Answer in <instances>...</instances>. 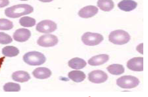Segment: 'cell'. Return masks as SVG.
<instances>
[{
	"mask_svg": "<svg viewBox=\"0 0 148 97\" xmlns=\"http://www.w3.org/2000/svg\"><path fill=\"white\" fill-rule=\"evenodd\" d=\"M108 55L102 54L93 56L88 60V63L90 66H98L103 65L109 60Z\"/></svg>",
	"mask_w": 148,
	"mask_h": 97,
	"instance_id": "12",
	"label": "cell"
},
{
	"mask_svg": "<svg viewBox=\"0 0 148 97\" xmlns=\"http://www.w3.org/2000/svg\"><path fill=\"white\" fill-rule=\"evenodd\" d=\"M20 1H28V0H20Z\"/></svg>",
	"mask_w": 148,
	"mask_h": 97,
	"instance_id": "27",
	"label": "cell"
},
{
	"mask_svg": "<svg viewBox=\"0 0 148 97\" xmlns=\"http://www.w3.org/2000/svg\"><path fill=\"white\" fill-rule=\"evenodd\" d=\"M69 78L74 82H81L86 79V75L84 72L81 71H72L69 73L68 74Z\"/></svg>",
	"mask_w": 148,
	"mask_h": 97,
	"instance_id": "18",
	"label": "cell"
},
{
	"mask_svg": "<svg viewBox=\"0 0 148 97\" xmlns=\"http://www.w3.org/2000/svg\"><path fill=\"white\" fill-rule=\"evenodd\" d=\"M57 28V25L55 22L46 20L39 22L37 25L36 29L38 31L42 33H49L55 31Z\"/></svg>",
	"mask_w": 148,
	"mask_h": 97,
	"instance_id": "6",
	"label": "cell"
},
{
	"mask_svg": "<svg viewBox=\"0 0 148 97\" xmlns=\"http://www.w3.org/2000/svg\"><path fill=\"white\" fill-rule=\"evenodd\" d=\"M4 90L5 92H19L21 86L19 84L9 82L4 86Z\"/></svg>",
	"mask_w": 148,
	"mask_h": 97,
	"instance_id": "23",
	"label": "cell"
},
{
	"mask_svg": "<svg viewBox=\"0 0 148 97\" xmlns=\"http://www.w3.org/2000/svg\"><path fill=\"white\" fill-rule=\"evenodd\" d=\"M97 6L102 11L109 12L114 8V3L112 0H99Z\"/></svg>",
	"mask_w": 148,
	"mask_h": 97,
	"instance_id": "17",
	"label": "cell"
},
{
	"mask_svg": "<svg viewBox=\"0 0 148 97\" xmlns=\"http://www.w3.org/2000/svg\"><path fill=\"white\" fill-rule=\"evenodd\" d=\"M58 43L57 37L52 34H46L41 36L37 41L38 45L42 47H52Z\"/></svg>",
	"mask_w": 148,
	"mask_h": 97,
	"instance_id": "7",
	"label": "cell"
},
{
	"mask_svg": "<svg viewBox=\"0 0 148 97\" xmlns=\"http://www.w3.org/2000/svg\"><path fill=\"white\" fill-rule=\"evenodd\" d=\"M98 12L99 9L96 6L88 5L80 9L78 14L79 17L83 18H89L96 15Z\"/></svg>",
	"mask_w": 148,
	"mask_h": 97,
	"instance_id": "10",
	"label": "cell"
},
{
	"mask_svg": "<svg viewBox=\"0 0 148 97\" xmlns=\"http://www.w3.org/2000/svg\"><path fill=\"white\" fill-rule=\"evenodd\" d=\"M108 79L106 73L100 70H94L88 74V79L91 82L96 84L104 83Z\"/></svg>",
	"mask_w": 148,
	"mask_h": 97,
	"instance_id": "8",
	"label": "cell"
},
{
	"mask_svg": "<svg viewBox=\"0 0 148 97\" xmlns=\"http://www.w3.org/2000/svg\"><path fill=\"white\" fill-rule=\"evenodd\" d=\"M70 67L75 69H80L84 68L86 66V61L78 57L73 58L68 62Z\"/></svg>",
	"mask_w": 148,
	"mask_h": 97,
	"instance_id": "16",
	"label": "cell"
},
{
	"mask_svg": "<svg viewBox=\"0 0 148 97\" xmlns=\"http://www.w3.org/2000/svg\"><path fill=\"white\" fill-rule=\"evenodd\" d=\"M2 54L7 57H14L19 54V50L17 47L13 46H7L2 49Z\"/></svg>",
	"mask_w": 148,
	"mask_h": 97,
	"instance_id": "20",
	"label": "cell"
},
{
	"mask_svg": "<svg viewBox=\"0 0 148 97\" xmlns=\"http://www.w3.org/2000/svg\"><path fill=\"white\" fill-rule=\"evenodd\" d=\"M12 37L3 32H0V44H8L12 42Z\"/></svg>",
	"mask_w": 148,
	"mask_h": 97,
	"instance_id": "24",
	"label": "cell"
},
{
	"mask_svg": "<svg viewBox=\"0 0 148 97\" xmlns=\"http://www.w3.org/2000/svg\"><path fill=\"white\" fill-rule=\"evenodd\" d=\"M131 39L129 33L122 30H117L111 32L108 36V40L111 43L118 45L127 43Z\"/></svg>",
	"mask_w": 148,
	"mask_h": 97,
	"instance_id": "2",
	"label": "cell"
},
{
	"mask_svg": "<svg viewBox=\"0 0 148 97\" xmlns=\"http://www.w3.org/2000/svg\"><path fill=\"white\" fill-rule=\"evenodd\" d=\"M19 23L21 25L24 27H32L35 25L36 20L31 17H25L20 19Z\"/></svg>",
	"mask_w": 148,
	"mask_h": 97,
	"instance_id": "21",
	"label": "cell"
},
{
	"mask_svg": "<svg viewBox=\"0 0 148 97\" xmlns=\"http://www.w3.org/2000/svg\"><path fill=\"white\" fill-rule=\"evenodd\" d=\"M31 36L29 30L24 28L18 29L13 34V38L15 41L19 42H24L27 41Z\"/></svg>",
	"mask_w": 148,
	"mask_h": 97,
	"instance_id": "11",
	"label": "cell"
},
{
	"mask_svg": "<svg viewBox=\"0 0 148 97\" xmlns=\"http://www.w3.org/2000/svg\"><path fill=\"white\" fill-rule=\"evenodd\" d=\"M33 11V7L32 6L27 4H20L6 9L5 14L8 18H16L23 15L30 14Z\"/></svg>",
	"mask_w": 148,
	"mask_h": 97,
	"instance_id": "1",
	"label": "cell"
},
{
	"mask_svg": "<svg viewBox=\"0 0 148 97\" xmlns=\"http://www.w3.org/2000/svg\"><path fill=\"white\" fill-rule=\"evenodd\" d=\"M13 80L17 82H27L31 79L30 75L27 72L24 71H18L14 72L12 75Z\"/></svg>",
	"mask_w": 148,
	"mask_h": 97,
	"instance_id": "15",
	"label": "cell"
},
{
	"mask_svg": "<svg viewBox=\"0 0 148 97\" xmlns=\"http://www.w3.org/2000/svg\"><path fill=\"white\" fill-rule=\"evenodd\" d=\"M137 6V3L132 0H123L118 4L120 10L125 12H130L134 10Z\"/></svg>",
	"mask_w": 148,
	"mask_h": 97,
	"instance_id": "14",
	"label": "cell"
},
{
	"mask_svg": "<svg viewBox=\"0 0 148 97\" xmlns=\"http://www.w3.org/2000/svg\"><path fill=\"white\" fill-rule=\"evenodd\" d=\"M41 2H45V3H47V2H50L53 1V0H38Z\"/></svg>",
	"mask_w": 148,
	"mask_h": 97,
	"instance_id": "26",
	"label": "cell"
},
{
	"mask_svg": "<svg viewBox=\"0 0 148 97\" xmlns=\"http://www.w3.org/2000/svg\"><path fill=\"white\" fill-rule=\"evenodd\" d=\"M106 69L110 74L113 75H120L125 72L124 67L120 64H112L108 66Z\"/></svg>",
	"mask_w": 148,
	"mask_h": 97,
	"instance_id": "19",
	"label": "cell"
},
{
	"mask_svg": "<svg viewBox=\"0 0 148 97\" xmlns=\"http://www.w3.org/2000/svg\"><path fill=\"white\" fill-rule=\"evenodd\" d=\"M9 4V0H0V8L7 6Z\"/></svg>",
	"mask_w": 148,
	"mask_h": 97,
	"instance_id": "25",
	"label": "cell"
},
{
	"mask_svg": "<svg viewBox=\"0 0 148 97\" xmlns=\"http://www.w3.org/2000/svg\"><path fill=\"white\" fill-rule=\"evenodd\" d=\"M33 75L36 79H44L49 78L52 74L51 71L45 67H39L33 72Z\"/></svg>",
	"mask_w": 148,
	"mask_h": 97,
	"instance_id": "13",
	"label": "cell"
},
{
	"mask_svg": "<svg viewBox=\"0 0 148 97\" xmlns=\"http://www.w3.org/2000/svg\"><path fill=\"white\" fill-rule=\"evenodd\" d=\"M104 39L103 36L100 33L87 32L82 37V40L85 45L94 46L99 44Z\"/></svg>",
	"mask_w": 148,
	"mask_h": 97,
	"instance_id": "5",
	"label": "cell"
},
{
	"mask_svg": "<svg viewBox=\"0 0 148 97\" xmlns=\"http://www.w3.org/2000/svg\"><path fill=\"white\" fill-rule=\"evenodd\" d=\"M127 67L130 70L136 72L143 71V58L134 57L129 60L127 62Z\"/></svg>",
	"mask_w": 148,
	"mask_h": 97,
	"instance_id": "9",
	"label": "cell"
},
{
	"mask_svg": "<svg viewBox=\"0 0 148 97\" xmlns=\"http://www.w3.org/2000/svg\"><path fill=\"white\" fill-rule=\"evenodd\" d=\"M23 60L27 64L30 66H40L46 61V57L40 52L33 51L28 52L23 56Z\"/></svg>",
	"mask_w": 148,
	"mask_h": 97,
	"instance_id": "3",
	"label": "cell"
},
{
	"mask_svg": "<svg viewBox=\"0 0 148 97\" xmlns=\"http://www.w3.org/2000/svg\"><path fill=\"white\" fill-rule=\"evenodd\" d=\"M13 24L10 20L6 19H0V30L8 31L13 28Z\"/></svg>",
	"mask_w": 148,
	"mask_h": 97,
	"instance_id": "22",
	"label": "cell"
},
{
	"mask_svg": "<svg viewBox=\"0 0 148 97\" xmlns=\"http://www.w3.org/2000/svg\"><path fill=\"white\" fill-rule=\"evenodd\" d=\"M140 81L136 77L132 75H124L117 79L116 84L121 88H130L136 87Z\"/></svg>",
	"mask_w": 148,
	"mask_h": 97,
	"instance_id": "4",
	"label": "cell"
}]
</instances>
